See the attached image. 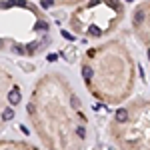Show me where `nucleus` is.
I'll use <instances>...</instances> for the list:
<instances>
[{
  "label": "nucleus",
  "mask_w": 150,
  "mask_h": 150,
  "mask_svg": "<svg viewBox=\"0 0 150 150\" xmlns=\"http://www.w3.org/2000/svg\"><path fill=\"white\" fill-rule=\"evenodd\" d=\"M134 58L126 44L108 40L82 56L80 74L96 98L104 102H122L134 88Z\"/></svg>",
  "instance_id": "obj_1"
},
{
  "label": "nucleus",
  "mask_w": 150,
  "mask_h": 150,
  "mask_svg": "<svg viewBox=\"0 0 150 150\" xmlns=\"http://www.w3.org/2000/svg\"><path fill=\"white\" fill-rule=\"evenodd\" d=\"M50 42L52 26L42 8L28 0H0V52L32 58Z\"/></svg>",
  "instance_id": "obj_2"
},
{
  "label": "nucleus",
  "mask_w": 150,
  "mask_h": 150,
  "mask_svg": "<svg viewBox=\"0 0 150 150\" xmlns=\"http://www.w3.org/2000/svg\"><path fill=\"white\" fill-rule=\"evenodd\" d=\"M126 6L120 0H88L78 4L68 16V26L72 32L86 38H102L116 30L124 20Z\"/></svg>",
  "instance_id": "obj_3"
},
{
  "label": "nucleus",
  "mask_w": 150,
  "mask_h": 150,
  "mask_svg": "<svg viewBox=\"0 0 150 150\" xmlns=\"http://www.w3.org/2000/svg\"><path fill=\"white\" fill-rule=\"evenodd\" d=\"M132 28H134V32L138 36V40L146 48V56H148V62H150V0L142 2L134 10Z\"/></svg>",
  "instance_id": "obj_4"
},
{
  "label": "nucleus",
  "mask_w": 150,
  "mask_h": 150,
  "mask_svg": "<svg viewBox=\"0 0 150 150\" xmlns=\"http://www.w3.org/2000/svg\"><path fill=\"white\" fill-rule=\"evenodd\" d=\"M88 0H40L42 8H62V6H78Z\"/></svg>",
  "instance_id": "obj_5"
},
{
  "label": "nucleus",
  "mask_w": 150,
  "mask_h": 150,
  "mask_svg": "<svg viewBox=\"0 0 150 150\" xmlns=\"http://www.w3.org/2000/svg\"><path fill=\"white\" fill-rule=\"evenodd\" d=\"M0 150H36L28 142H14V140H0Z\"/></svg>",
  "instance_id": "obj_6"
},
{
  "label": "nucleus",
  "mask_w": 150,
  "mask_h": 150,
  "mask_svg": "<svg viewBox=\"0 0 150 150\" xmlns=\"http://www.w3.org/2000/svg\"><path fill=\"white\" fill-rule=\"evenodd\" d=\"M128 118H130V110H128V108H118V110H116L114 120L118 122V124H126Z\"/></svg>",
  "instance_id": "obj_7"
}]
</instances>
